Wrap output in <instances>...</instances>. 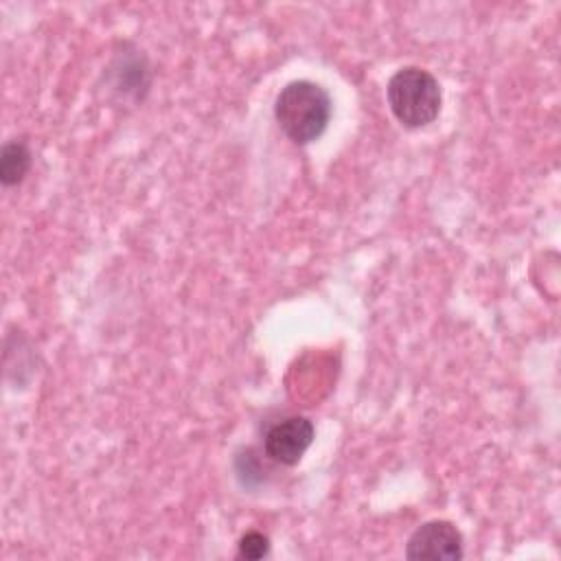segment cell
Here are the masks:
<instances>
[{
	"label": "cell",
	"instance_id": "obj_1",
	"mask_svg": "<svg viewBox=\"0 0 561 561\" xmlns=\"http://www.w3.org/2000/svg\"><path fill=\"white\" fill-rule=\"evenodd\" d=\"M329 92L309 79L289 81L276 96L274 118L289 140L307 145L318 140L331 121Z\"/></svg>",
	"mask_w": 561,
	"mask_h": 561
},
{
	"label": "cell",
	"instance_id": "obj_4",
	"mask_svg": "<svg viewBox=\"0 0 561 561\" xmlns=\"http://www.w3.org/2000/svg\"><path fill=\"white\" fill-rule=\"evenodd\" d=\"M316 430L307 416H287L274 423L263 438L265 454L280 465H296L313 443Z\"/></svg>",
	"mask_w": 561,
	"mask_h": 561
},
{
	"label": "cell",
	"instance_id": "obj_3",
	"mask_svg": "<svg viewBox=\"0 0 561 561\" xmlns=\"http://www.w3.org/2000/svg\"><path fill=\"white\" fill-rule=\"evenodd\" d=\"M412 561H458L465 557L462 535L447 519H434L419 526L405 546Z\"/></svg>",
	"mask_w": 561,
	"mask_h": 561
},
{
	"label": "cell",
	"instance_id": "obj_5",
	"mask_svg": "<svg viewBox=\"0 0 561 561\" xmlns=\"http://www.w3.org/2000/svg\"><path fill=\"white\" fill-rule=\"evenodd\" d=\"M31 169V151L22 140H11L2 145L0 151V182L4 186L20 184Z\"/></svg>",
	"mask_w": 561,
	"mask_h": 561
},
{
	"label": "cell",
	"instance_id": "obj_6",
	"mask_svg": "<svg viewBox=\"0 0 561 561\" xmlns=\"http://www.w3.org/2000/svg\"><path fill=\"white\" fill-rule=\"evenodd\" d=\"M267 552H270V539H267V535H263L259 530H250L239 539V550H237L239 559L256 561V559L267 557Z\"/></svg>",
	"mask_w": 561,
	"mask_h": 561
},
{
	"label": "cell",
	"instance_id": "obj_2",
	"mask_svg": "<svg viewBox=\"0 0 561 561\" xmlns=\"http://www.w3.org/2000/svg\"><path fill=\"white\" fill-rule=\"evenodd\" d=\"M386 99L394 118L410 129L430 125L443 101L436 77L419 66L399 68L386 85Z\"/></svg>",
	"mask_w": 561,
	"mask_h": 561
}]
</instances>
